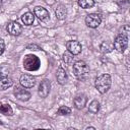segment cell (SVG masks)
<instances>
[{"mask_svg": "<svg viewBox=\"0 0 130 130\" xmlns=\"http://www.w3.org/2000/svg\"><path fill=\"white\" fill-rule=\"evenodd\" d=\"M113 48H114L113 45H112L111 43L107 42V41H106V42H103L102 45H101V47H100V49H101V51H102L103 53H109V52L112 51Z\"/></svg>", "mask_w": 130, "mask_h": 130, "instance_id": "obj_20", "label": "cell"}, {"mask_svg": "<svg viewBox=\"0 0 130 130\" xmlns=\"http://www.w3.org/2000/svg\"><path fill=\"white\" fill-rule=\"evenodd\" d=\"M6 29H7L8 34H10L11 36H18L22 31V26L17 21H11L7 24Z\"/></svg>", "mask_w": 130, "mask_h": 130, "instance_id": "obj_9", "label": "cell"}, {"mask_svg": "<svg viewBox=\"0 0 130 130\" xmlns=\"http://www.w3.org/2000/svg\"><path fill=\"white\" fill-rule=\"evenodd\" d=\"M41 61L35 55H26L23 59V67L27 71H36L40 68Z\"/></svg>", "mask_w": 130, "mask_h": 130, "instance_id": "obj_3", "label": "cell"}, {"mask_svg": "<svg viewBox=\"0 0 130 130\" xmlns=\"http://www.w3.org/2000/svg\"><path fill=\"white\" fill-rule=\"evenodd\" d=\"M13 81L8 76H2L0 77V90H6L12 85Z\"/></svg>", "mask_w": 130, "mask_h": 130, "instance_id": "obj_14", "label": "cell"}, {"mask_svg": "<svg viewBox=\"0 0 130 130\" xmlns=\"http://www.w3.org/2000/svg\"><path fill=\"white\" fill-rule=\"evenodd\" d=\"M1 6H2V0H0V8H1Z\"/></svg>", "mask_w": 130, "mask_h": 130, "instance_id": "obj_27", "label": "cell"}, {"mask_svg": "<svg viewBox=\"0 0 130 130\" xmlns=\"http://www.w3.org/2000/svg\"><path fill=\"white\" fill-rule=\"evenodd\" d=\"M0 113L6 116H11L13 114L12 108L8 104H1L0 103Z\"/></svg>", "mask_w": 130, "mask_h": 130, "instance_id": "obj_17", "label": "cell"}, {"mask_svg": "<svg viewBox=\"0 0 130 130\" xmlns=\"http://www.w3.org/2000/svg\"><path fill=\"white\" fill-rule=\"evenodd\" d=\"M73 60V57H72V54L69 53V52H65L63 54V61L66 63V64H70Z\"/></svg>", "mask_w": 130, "mask_h": 130, "instance_id": "obj_22", "label": "cell"}, {"mask_svg": "<svg viewBox=\"0 0 130 130\" xmlns=\"http://www.w3.org/2000/svg\"><path fill=\"white\" fill-rule=\"evenodd\" d=\"M73 104H74V107L77 110L83 109L85 104H86V96L83 95V94H79V95L75 96L74 100H73Z\"/></svg>", "mask_w": 130, "mask_h": 130, "instance_id": "obj_13", "label": "cell"}, {"mask_svg": "<svg viewBox=\"0 0 130 130\" xmlns=\"http://www.w3.org/2000/svg\"><path fill=\"white\" fill-rule=\"evenodd\" d=\"M111 83H112L111 76L109 74L105 73V74H102L96 77V79L94 81V86L99 92L106 93L109 90V88L111 87Z\"/></svg>", "mask_w": 130, "mask_h": 130, "instance_id": "obj_1", "label": "cell"}, {"mask_svg": "<svg viewBox=\"0 0 130 130\" xmlns=\"http://www.w3.org/2000/svg\"><path fill=\"white\" fill-rule=\"evenodd\" d=\"M27 49H28V50H32V51H37V50H39V49H40V47H39L38 45L30 44V45H28V46H27Z\"/></svg>", "mask_w": 130, "mask_h": 130, "instance_id": "obj_24", "label": "cell"}, {"mask_svg": "<svg viewBox=\"0 0 130 130\" xmlns=\"http://www.w3.org/2000/svg\"><path fill=\"white\" fill-rule=\"evenodd\" d=\"M21 20L25 25H30L35 21V15L31 12H25L21 16Z\"/></svg>", "mask_w": 130, "mask_h": 130, "instance_id": "obj_16", "label": "cell"}, {"mask_svg": "<svg viewBox=\"0 0 130 130\" xmlns=\"http://www.w3.org/2000/svg\"><path fill=\"white\" fill-rule=\"evenodd\" d=\"M101 22H102V17L98 13H90L85 17V23L88 27L95 28L101 24Z\"/></svg>", "mask_w": 130, "mask_h": 130, "instance_id": "obj_5", "label": "cell"}, {"mask_svg": "<svg viewBox=\"0 0 130 130\" xmlns=\"http://www.w3.org/2000/svg\"><path fill=\"white\" fill-rule=\"evenodd\" d=\"M34 13H35V16H37L41 21H46L49 19L50 17V14H49V11L42 7V6H37L35 7L34 9Z\"/></svg>", "mask_w": 130, "mask_h": 130, "instance_id": "obj_10", "label": "cell"}, {"mask_svg": "<svg viewBox=\"0 0 130 130\" xmlns=\"http://www.w3.org/2000/svg\"><path fill=\"white\" fill-rule=\"evenodd\" d=\"M56 78H57V81H58L60 84H65V83L67 82L68 76H67L66 71H65L62 67H59V68L57 69V72H56Z\"/></svg>", "mask_w": 130, "mask_h": 130, "instance_id": "obj_12", "label": "cell"}, {"mask_svg": "<svg viewBox=\"0 0 130 130\" xmlns=\"http://www.w3.org/2000/svg\"><path fill=\"white\" fill-rule=\"evenodd\" d=\"M73 73L78 79H86L89 74V67L84 61H76L73 64Z\"/></svg>", "mask_w": 130, "mask_h": 130, "instance_id": "obj_2", "label": "cell"}, {"mask_svg": "<svg viewBox=\"0 0 130 130\" xmlns=\"http://www.w3.org/2000/svg\"><path fill=\"white\" fill-rule=\"evenodd\" d=\"M4 49H5V44H4V41L2 39H0V55L4 52Z\"/></svg>", "mask_w": 130, "mask_h": 130, "instance_id": "obj_25", "label": "cell"}, {"mask_svg": "<svg viewBox=\"0 0 130 130\" xmlns=\"http://www.w3.org/2000/svg\"><path fill=\"white\" fill-rule=\"evenodd\" d=\"M77 2H78V5L83 9L91 8L94 5V1L93 0H78Z\"/></svg>", "mask_w": 130, "mask_h": 130, "instance_id": "obj_19", "label": "cell"}, {"mask_svg": "<svg viewBox=\"0 0 130 130\" xmlns=\"http://www.w3.org/2000/svg\"><path fill=\"white\" fill-rule=\"evenodd\" d=\"M14 95L17 100L22 101V102H26L30 99V93L27 90L22 89V88H16L14 90Z\"/></svg>", "mask_w": 130, "mask_h": 130, "instance_id": "obj_11", "label": "cell"}, {"mask_svg": "<svg viewBox=\"0 0 130 130\" xmlns=\"http://www.w3.org/2000/svg\"><path fill=\"white\" fill-rule=\"evenodd\" d=\"M128 32H129V26L128 25H125V26H123L122 27V29H121V32L120 34H122V35H128Z\"/></svg>", "mask_w": 130, "mask_h": 130, "instance_id": "obj_23", "label": "cell"}, {"mask_svg": "<svg viewBox=\"0 0 130 130\" xmlns=\"http://www.w3.org/2000/svg\"><path fill=\"white\" fill-rule=\"evenodd\" d=\"M113 47L120 53H123L128 47V37L126 35H118L113 43Z\"/></svg>", "mask_w": 130, "mask_h": 130, "instance_id": "obj_4", "label": "cell"}, {"mask_svg": "<svg viewBox=\"0 0 130 130\" xmlns=\"http://www.w3.org/2000/svg\"><path fill=\"white\" fill-rule=\"evenodd\" d=\"M70 113H71L70 108H68V107H66V106H61V107L58 109V111H57V114H58V115H60V116L69 115Z\"/></svg>", "mask_w": 130, "mask_h": 130, "instance_id": "obj_21", "label": "cell"}, {"mask_svg": "<svg viewBox=\"0 0 130 130\" xmlns=\"http://www.w3.org/2000/svg\"><path fill=\"white\" fill-rule=\"evenodd\" d=\"M55 14H56V17L58 19H64L66 17V15H67L66 7L64 5H62V4H59L55 9Z\"/></svg>", "mask_w": 130, "mask_h": 130, "instance_id": "obj_15", "label": "cell"}, {"mask_svg": "<svg viewBox=\"0 0 130 130\" xmlns=\"http://www.w3.org/2000/svg\"><path fill=\"white\" fill-rule=\"evenodd\" d=\"M66 48L68 52L71 53L72 55H78L82 49L81 44L78 41H68L66 43Z\"/></svg>", "mask_w": 130, "mask_h": 130, "instance_id": "obj_7", "label": "cell"}, {"mask_svg": "<svg viewBox=\"0 0 130 130\" xmlns=\"http://www.w3.org/2000/svg\"><path fill=\"white\" fill-rule=\"evenodd\" d=\"M20 84L24 88H31L36 84V78L29 74H22L20 76Z\"/></svg>", "mask_w": 130, "mask_h": 130, "instance_id": "obj_8", "label": "cell"}, {"mask_svg": "<svg viewBox=\"0 0 130 130\" xmlns=\"http://www.w3.org/2000/svg\"><path fill=\"white\" fill-rule=\"evenodd\" d=\"M89 129H95V128L94 127H87L86 128V130H89Z\"/></svg>", "mask_w": 130, "mask_h": 130, "instance_id": "obj_26", "label": "cell"}, {"mask_svg": "<svg viewBox=\"0 0 130 130\" xmlns=\"http://www.w3.org/2000/svg\"><path fill=\"white\" fill-rule=\"evenodd\" d=\"M100 108H101L100 103L94 100V101H92V102L89 104V106H88V112H90V113H92V114H96V113L100 111Z\"/></svg>", "mask_w": 130, "mask_h": 130, "instance_id": "obj_18", "label": "cell"}, {"mask_svg": "<svg viewBox=\"0 0 130 130\" xmlns=\"http://www.w3.org/2000/svg\"><path fill=\"white\" fill-rule=\"evenodd\" d=\"M50 90H51V82H50V80H48V79L42 80V82L40 83L39 89H38L39 95L41 98H47L48 94L50 93Z\"/></svg>", "mask_w": 130, "mask_h": 130, "instance_id": "obj_6", "label": "cell"}]
</instances>
